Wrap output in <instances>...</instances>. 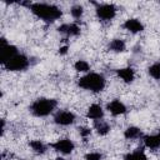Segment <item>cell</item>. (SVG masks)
Masks as SVG:
<instances>
[{
    "mask_svg": "<svg viewBox=\"0 0 160 160\" xmlns=\"http://www.w3.org/2000/svg\"><path fill=\"white\" fill-rule=\"evenodd\" d=\"M28 8L30 12L36 16L38 19L46 21V22H54L59 20L62 16V11L59 6L49 2H30L28 4Z\"/></svg>",
    "mask_w": 160,
    "mask_h": 160,
    "instance_id": "1",
    "label": "cell"
},
{
    "mask_svg": "<svg viewBox=\"0 0 160 160\" xmlns=\"http://www.w3.org/2000/svg\"><path fill=\"white\" fill-rule=\"evenodd\" d=\"M78 86L85 91H90L94 94L101 92L106 86V79L100 72H88L79 78Z\"/></svg>",
    "mask_w": 160,
    "mask_h": 160,
    "instance_id": "2",
    "label": "cell"
},
{
    "mask_svg": "<svg viewBox=\"0 0 160 160\" xmlns=\"http://www.w3.org/2000/svg\"><path fill=\"white\" fill-rule=\"evenodd\" d=\"M58 106V101L51 98H38L35 99L30 106L29 111L36 118H46L54 112Z\"/></svg>",
    "mask_w": 160,
    "mask_h": 160,
    "instance_id": "3",
    "label": "cell"
},
{
    "mask_svg": "<svg viewBox=\"0 0 160 160\" xmlns=\"http://www.w3.org/2000/svg\"><path fill=\"white\" fill-rule=\"evenodd\" d=\"M118 12V9L114 4H109V2H96L95 4V15L100 21H111L115 19Z\"/></svg>",
    "mask_w": 160,
    "mask_h": 160,
    "instance_id": "4",
    "label": "cell"
},
{
    "mask_svg": "<svg viewBox=\"0 0 160 160\" xmlns=\"http://www.w3.org/2000/svg\"><path fill=\"white\" fill-rule=\"evenodd\" d=\"M30 65V60L25 54H16L15 56H12L10 60H8L2 66L5 70L8 71H24L29 68Z\"/></svg>",
    "mask_w": 160,
    "mask_h": 160,
    "instance_id": "5",
    "label": "cell"
},
{
    "mask_svg": "<svg viewBox=\"0 0 160 160\" xmlns=\"http://www.w3.org/2000/svg\"><path fill=\"white\" fill-rule=\"evenodd\" d=\"M51 149H54V151L61 154V155H69L75 150V144L71 139L69 138H61L55 140L54 142H51L49 145Z\"/></svg>",
    "mask_w": 160,
    "mask_h": 160,
    "instance_id": "6",
    "label": "cell"
},
{
    "mask_svg": "<svg viewBox=\"0 0 160 160\" xmlns=\"http://www.w3.org/2000/svg\"><path fill=\"white\" fill-rule=\"evenodd\" d=\"M16 54H19L18 48L15 45L8 42L5 38H1L0 39V62H1V65H4L8 60H10Z\"/></svg>",
    "mask_w": 160,
    "mask_h": 160,
    "instance_id": "7",
    "label": "cell"
},
{
    "mask_svg": "<svg viewBox=\"0 0 160 160\" xmlns=\"http://www.w3.org/2000/svg\"><path fill=\"white\" fill-rule=\"evenodd\" d=\"M76 115L70 110H59L54 114V122L59 126H70L75 122Z\"/></svg>",
    "mask_w": 160,
    "mask_h": 160,
    "instance_id": "8",
    "label": "cell"
},
{
    "mask_svg": "<svg viewBox=\"0 0 160 160\" xmlns=\"http://www.w3.org/2000/svg\"><path fill=\"white\" fill-rule=\"evenodd\" d=\"M121 26H122L124 30H126V31H129V32H131V34H139V32H142L144 29H145L144 24H142L139 19H136V18L126 19V20L122 22Z\"/></svg>",
    "mask_w": 160,
    "mask_h": 160,
    "instance_id": "9",
    "label": "cell"
},
{
    "mask_svg": "<svg viewBox=\"0 0 160 160\" xmlns=\"http://www.w3.org/2000/svg\"><path fill=\"white\" fill-rule=\"evenodd\" d=\"M106 110L112 116H120V115H124L128 111V108H126V105L121 100L114 99V100H111V101H109L106 104Z\"/></svg>",
    "mask_w": 160,
    "mask_h": 160,
    "instance_id": "10",
    "label": "cell"
},
{
    "mask_svg": "<svg viewBox=\"0 0 160 160\" xmlns=\"http://www.w3.org/2000/svg\"><path fill=\"white\" fill-rule=\"evenodd\" d=\"M58 31L65 36H78L81 32V28L76 22H65L58 28Z\"/></svg>",
    "mask_w": 160,
    "mask_h": 160,
    "instance_id": "11",
    "label": "cell"
},
{
    "mask_svg": "<svg viewBox=\"0 0 160 160\" xmlns=\"http://www.w3.org/2000/svg\"><path fill=\"white\" fill-rule=\"evenodd\" d=\"M118 78L125 82V84H131L134 80H135V70L131 68V66H125V68H120V69H116L115 70Z\"/></svg>",
    "mask_w": 160,
    "mask_h": 160,
    "instance_id": "12",
    "label": "cell"
},
{
    "mask_svg": "<svg viewBox=\"0 0 160 160\" xmlns=\"http://www.w3.org/2000/svg\"><path fill=\"white\" fill-rule=\"evenodd\" d=\"M141 140H142L145 148H148L150 150L159 149L160 148V130H158V132H155V134H145Z\"/></svg>",
    "mask_w": 160,
    "mask_h": 160,
    "instance_id": "13",
    "label": "cell"
},
{
    "mask_svg": "<svg viewBox=\"0 0 160 160\" xmlns=\"http://www.w3.org/2000/svg\"><path fill=\"white\" fill-rule=\"evenodd\" d=\"M104 109L100 104H91L86 110V118L92 121L104 119Z\"/></svg>",
    "mask_w": 160,
    "mask_h": 160,
    "instance_id": "14",
    "label": "cell"
},
{
    "mask_svg": "<svg viewBox=\"0 0 160 160\" xmlns=\"http://www.w3.org/2000/svg\"><path fill=\"white\" fill-rule=\"evenodd\" d=\"M145 134L142 132V130L138 126H128L124 130V138L126 140H138V139H142Z\"/></svg>",
    "mask_w": 160,
    "mask_h": 160,
    "instance_id": "15",
    "label": "cell"
},
{
    "mask_svg": "<svg viewBox=\"0 0 160 160\" xmlns=\"http://www.w3.org/2000/svg\"><path fill=\"white\" fill-rule=\"evenodd\" d=\"M94 130H95L100 136H105V135H108V134L110 132L111 126H110V124H109L106 120L101 119V120L94 121Z\"/></svg>",
    "mask_w": 160,
    "mask_h": 160,
    "instance_id": "16",
    "label": "cell"
},
{
    "mask_svg": "<svg viewBox=\"0 0 160 160\" xmlns=\"http://www.w3.org/2000/svg\"><path fill=\"white\" fill-rule=\"evenodd\" d=\"M29 146H30V149H31L35 154H38V155H44V154L48 151V148H49L44 141H41V140H39V139L30 140V141H29Z\"/></svg>",
    "mask_w": 160,
    "mask_h": 160,
    "instance_id": "17",
    "label": "cell"
},
{
    "mask_svg": "<svg viewBox=\"0 0 160 160\" xmlns=\"http://www.w3.org/2000/svg\"><path fill=\"white\" fill-rule=\"evenodd\" d=\"M108 49L112 52H124L126 50V42L122 39L116 38V39H112L109 41Z\"/></svg>",
    "mask_w": 160,
    "mask_h": 160,
    "instance_id": "18",
    "label": "cell"
},
{
    "mask_svg": "<svg viewBox=\"0 0 160 160\" xmlns=\"http://www.w3.org/2000/svg\"><path fill=\"white\" fill-rule=\"evenodd\" d=\"M124 160H149L142 149H136L124 155Z\"/></svg>",
    "mask_w": 160,
    "mask_h": 160,
    "instance_id": "19",
    "label": "cell"
},
{
    "mask_svg": "<svg viewBox=\"0 0 160 160\" xmlns=\"http://www.w3.org/2000/svg\"><path fill=\"white\" fill-rule=\"evenodd\" d=\"M74 69L78 71V72H81V74H88L90 72V64L86 61V60H82V59H79L74 62Z\"/></svg>",
    "mask_w": 160,
    "mask_h": 160,
    "instance_id": "20",
    "label": "cell"
},
{
    "mask_svg": "<svg viewBox=\"0 0 160 160\" xmlns=\"http://www.w3.org/2000/svg\"><path fill=\"white\" fill-rule=\"evenodd\" d=\"M148 74L150 78H152L154 80H160V62H154L148 68Z\"/></svg>",
    "mask_w": 160,
    "mask_h": 160,
    "instance_id": "21",
    "label": "cell"
},
{
    "mask_svg": "<svg viewBox=\"0 0 160 160\" xmlns=\"http://www.w3.org/2000/svg\"><path fill=\"white\" fill-rule=\"evenodd\" d=\"M70 14H71V16H72L75 20L81 19L82 15H84V8H82V5H80V4L72 5V6L70 8Z\"/></svg>",
    "mask_w": 160,
    "mask_h": 160,
    "instance_id": "22",
    "label": "cell"
},
{
    "mask_svg": "<svg viewBox=\"0 0 160 160\" xmlns=\"http://www.w3.org/2000/svg\"><path fill=\"white\" fill-rule=\"evenodd\" d=\"M84 159L85 160H102V154L99 151H90L85 154Z\"/></svg>",
    "mask_w": 160,
    "mask_h": 160,
    "instance_id": "23",
    "label": "cell"
},
{
    "mask_svg": "<svg viewBox=\"0 0 160 160\" xmlns=\"http://www.w3.org/2000/svg\"><path fill=\"white\" fill-rule=\"evenodd\" d=\"M78 130H79L80 136H81L84 140H86V139L91 135V129H90V128H88V126H80Z\"/></svg>",
    "mask_w": 160,
    "mask_h": 160,
    "instance_id": "24",
    "label": "cell"
},
{
    "mask_svg": "<svg viewBox=\"0 0 160 160\" xmlns=\"http://www.w3.org/2000/svg\"><path fill=\"white\" fill-rule=\"evenodd\" d=\"M68 46H61V48H59V54L60 55H65L66 52H68Z\"/></svg>",
    "mask_w": 160,
    "mask_h": 160,
    "instance_id": "25",
    "label": "cell"
},
{
    "mask_svg": "<svg viewBox=\"0 0 160 160\" xmlns=\"http://www.w3.org/2000/svg\"><path fill=\"white\" fill-rule=\"evenodd\" d=\"M56 160H64L62 158H56Z\"/></svg>",
    "mask_w": 160,
    "mask_h": 160,
    "instance_id": "26",
    "label": "cell"
}]
</instances>
